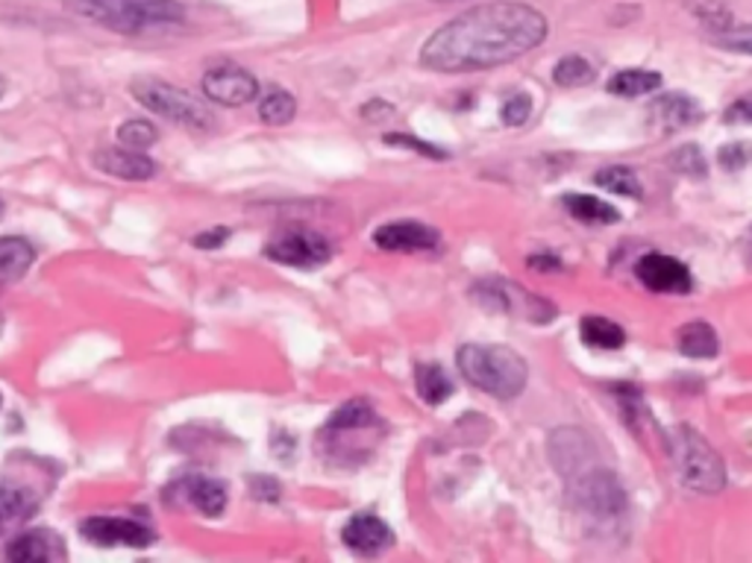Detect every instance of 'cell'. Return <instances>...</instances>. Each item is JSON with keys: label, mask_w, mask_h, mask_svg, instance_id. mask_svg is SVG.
<instances>
[{"label": "cell", "mask_w": 752, "mask_h": 563, "mask_svg": "<svg viewBox=\"0 0 752 563\" xmlns=\"http://www.w3.org/2000/svg\"><path fill=\"white\" fill-rule=\"evenodd\" d=\"M547 39V19L526 3H483L456 15L426 39L421 65L438 74H471L514 62Z\"/></svg>", "instance_id": "1"}, {"label": "cell", "mask_w": 752, "mask_h": 563, "mask_svg": "<svg viewBox=\"0 0 752 563\" xmlns=\"http://www.w3.org/2000/svg\"><path fill=\"white\" fill-rule=\"evenodd\" d=\"M65 10L121 36H142L185 19L180 0H65Z\"/></svg>", "instance_id": "2"}, {"label": "cell", "mask_w": 752, "mask_h": 563, "mask_svg": "<svg viewBox=\"0 0 752 563\" xmlns=\"http://www.w3.org/2000/svg\"><path fill=\"white\" fill-rule=\"evenodd\" d=\"M459 372L494 400H514L530 382V367L521 355L500 344H464L456 355Z\"/></svg>", "instance_id": "3"}, {"label": "cell", "mask_w": 752, "mask_h": 563, "mask_svg": "<svg viewBox=\"0 0 752 563\" xmlns=\"http://www.w3.org/2000/svg\"><path fill=\"white\" fill-rule=\"evenodd\" d=\"M667 452L674 458L679 481L694 493H720L726 487V464L708 440L691 426L667 431Z\"/></svg>", "instance_id": "4"}, {"label": "cell", "mask_w": 752, "mask_h": 563, "mask_svg": "<svg viewBox=\"0 0 752 563\" xmlns=\"http://www.w3.org/2000/svg\"><path fill=\"white\" fill-rule=\"evenodd\" d=\"M130 91L147 112L156 118H165L185 130H209L213 126V112L203 103L201 97L189 95L185 88H177L171 83L156 77H135L130 83Z\"/></svg>", "instance_id": "5"}, {"label": "cell", "mask_w": 752, "mask_h": 563, "mask_svg": "<svg viewBox=\"0 0 752 563\" xmlns=\"http://www.w3.org/2000/svg\"><path fill=\"white\" fill-rule=\"evenodd\" d=\"M265 256L277 265L298 270H312L327 265L332 258V244L320 232L306 230V227H291V230L277 232L265 244Z\"/></svg>", "instance_id": "6"}, {"label": "cell", "mask_w": 752, "mask_h": 563, "mask_svg": "<svg viewBox=\"0 0 752 563\" xmlns=\"http://www.w3.org/2000/svg\"><path fill=\"white\" fill-rule=\"evenodd\" d=\"M573 499L594 516H618L627 511V493L611 469L594 464L570 481Z\"/></svg>", "instance_id": "7"}, {"label": "cell", "mask_w": 752, "mask_h": 563, "mask_svg": "<svg viewBox=\"0 0 752 563\" xmlns=\"http://www.w3.org/2000/svg\"><path fill=\"white\" fill-rule=\"evenodd\" d=\"M201 88L206 100H213L218 106H230V109H239V106L251 103L259 97V79L253 77L251 71L242 65H223L209 68L201 79Z\"/></svg>", "instance_id": "8"}, {"label": "cell", "mask_w": 752, "mask_h": 563, "mask_svg": "<svg viewBox=\"0 0 752 563\" xmlns=\"http://www.w3.org/2000/svg\"><path fill=\"white\" fill-rule=\"evenodd\" d=\"M80 535L86 537L88 543L104 546H126V549H147L154 543L156 535L154 528L130 516H88L80 523Z\"/></svg>", "instance_id": "9"}, {"label": "cell", "mask_w": 752, "mask_h": 563, "mask_svg": "<svg viewBox=\"0 0 752 563\" xmlns=\"http://www.w3.org/2000/svg\"><path fill=\"white\" fill-rule=\"evenodd\" d=\"M168 497H177L180 502H189L192 507H197L203 516H221L227 511V502H230V490L223 481L213 476H203V473H185L168 487Z\"/></svg>", "instance_id": "10"}, {"label": "cell", "mask_w": 752, "mask_h": 563, "mask_svg": "<svg viewBox=\"0 0 752 563\" xmlns=\"http://www.w3.org/2000/svg\"><path fill=\"white\" fill-rule=\"evenodd\" d=\"M635 277L641 279V285L656 294H688L694 287L691 270L679 258L665 253H646L635 265Z\"/></svg>", "instance_id": "11"}, {"label": "cell", "mask_w": 752, "mask_h": 563, "mask_svg": "<svg viewBox=\"0 0 752 563\" xmlns=\"http://www.w3.org/2000/svg\"><path fill=\"white\" fill-rule=\"evenodd\" d=\"M438 230L426 227L421 220H395V223H383L374 232V244L386 253H429L438 247Z\"/></svg>", "instance_id": "12"}, {"label": "cell", "mask_w": 752, "mask_h": 563, "mask_svg": "<svg viewBox=\"0 0 752 563\" xmlns=\"http://www.w3.org/2000/svg\"><path fill=\"white\" fill-rule=\"evenodd\" d=\"M341 540L350 552L362 554V558H376L395 546V531L376 514L362 511V514L350 516L348 525L341 528Z\"/></svg>", "instance_id": "13"}, {"label": "cell", "mask_w": 752, "mask_h": 563, "mask_svg": "<svg viewBox=\"0 0 752 563\" xmlns=\"http://www.w3.org/2000/svg\"><path fill=\"white\" fill-rule=\"evenodd\" d=\"M92 164H95L100 173H109V176H118L124 182H145L150 176H156V162L147 159L145 154L138 150H130V147H100L92 156Z\"/></svg>", "instance_id": "14"}, {"label": "cell", "mask_w": 752, "mask_h": 563, "mask_svg": "<svg viewBox=\"0 0 752 563\" xmlns=\"http://www.w3.org/2000/svg\"><path fill=\"white\" fill-rule=\"evenodd\" d=\"M550 458L561 476L573 481L582 476L585 469L594 467V455H591L589 438L579 429H559L550 438Z\"/></svg>", "instance_id": "15"}, {"label": "cell", "mask_w": 752, "mask_h": 563, "mask_svg": "<svg viewBox=\"0 0 752 563\" xmlns=\"http://www.w3.org/2000/svg\"><path fill=\"white\" fill-rule=\"evenodd\" d=\"M3 558L12 563H41V561H65V543L62 537L48 531V528H36V531H24V535L12 537Z\"/></svg>", "instance_id": "16"}, {"label": "cell", "mask_w": 752, "mask_h": 563, "mask_svg": "<svg viewBox=\"0 0 752 563\" xmlns=\"http://www.w3.org/2000/svg\"><path fill=\"white\" fill-rule=\"evenodd\" d=\"M36 511H39V493L33 487L12 478L0 481V535L21 528Z\"/></svg>", "instance_id": "17"}, {"label": "cell", "mask_w": 752, "mask_h": 563, "mask_svg": "<svg viewBox=\"0 0 752 563\" xmlns=\"http://www.w3.org/2000/svg\"><path fill=\"white\" fill-rule=\"evenodd\" d=\"M650 118L653 124L662 130V133H676L682 126H691L700 118V106H696L694 97L679 95V91H670V95L656 97L650 103Z\"/></svg>", "instance_id": "18"}, {"label": "cell", "mask_w": 752, "mask_h": 563, "mask_svg": "<svg viewBox=\"0 0 752 563\" xmlns=\"http://www.w3.org/2000/svg\"><path fill=\"white\" fill-rule=\"evenodd\" d=\"M376 423H379V417H376V411L371 402L350 400L348 405H341V408L329 417L320 435H324V438H341V435H350V431L371 429V426H376Z\"/></svg>", "instance_id": "19"}, {"label": "cell", "mask_w": 752, "mask_h": 563, "mask_svg": "<svg viewBox=\"0 0 752 563\" xmlns=\"http://www.w3.org/2000/svg\"><path fill=\"white\" fill-rule=\"evenodd\" d=\"M36 261V247L27 238H0V282H19Z\"/></svg>", "instance_id": "20"}, {"label": "cell", "mask_w": 752, "mask_h": 563, "mask_svg": "<svg viewBox=\"0 0 752 563\" xmlns=\"http://www.w3.org/2000/svg\"><path fill=\"white\" fill-rule=\"evenodd\" d=\"M676 346L688 358H714L717 350H720V341H717V332L712 326L703 323V320H694V323H686L679 329Z\"/></svg>", "instance_id": "21"}, {"label": "cell", "mask_w": 752, "mask_h": 563, "mask_svg": "<svg viewBox=\"0 0 752 563\" xmlns=\"http://www.w3.org/2000/svg\"><path fill=\"white\" fill-rule=\"evenodd\" d=\"M415 388H417V396H421L426 405H441V402L453 393L450 376H447L444 367H438V364H417Z\"/></svg>", "instance_id": "22"}, {"label": "cell", "mask_w": 752, "mask_h": 563, "mask_svg": "<svg viewBox=\"0 0 752 563\" xmlns=\"http://www.w3.org/2000/svg\"><path fill=\"white\" fill-rule=\"evenodd\" d=\"M565 209L582 223H618L620 215L611 203L591 197V194H568L565 197Z\"/></svg>", "instance_id": "23"}, {"label": "cell", "mask_w": 752, "mask_h": 563, "mask_svg": "<svg viewBox=\"0 0 752 563\" xmlns=\"http://www.w3.org/2000/svg\"><path fill=\"white\" fill-rule=\"evenodd\" d=\"M298 115V100L291 97V91L280 86H270L265 95L259 97V118L270 126H286Z\"/></svg>", "instance_id": "24"}, {"label": "cell", "mask_w": 752, "mask_h": 563, "mask_svg": "<svg viewBox=\"0 0 752 563\" xmlns=\"http://www.w3.org/2000/svg\"><path fill=\"white\" fill-rule=\"evenodd\" d=\"M579 329H582V344L594 346V350H620L627 344V332L606 317H585Z\"/></svg>", "instance_id": "25"}, {"label": "cell", "mask_w": 752, "mask_h": 563, "mask_svg": "<svg viewBox=\"0 0 752 563\" xmlns=\"http://www.w3.org/2000/svg\"><path fill=\"white\" fill-rule=\"evenodd\" d=\"M658 86H662V77L656 71H646V68H627V71H620V74L608 79V91L618 97L650 95Z\"/></svg>", "instance_id": "26"}, {"label": "cell", "mask_w": 752, "mask_h": 563, "mask_svg": "<svg viewBox=\"0 0 752 563\" xmlns=\"http://www.w3.org/2000/svg\"><path fill=\"white\" fill-rule=\"evenodd\" d=\"M597 185L599 188H606V192H615V194H623V197H641V180L635 176V171L632 168H627V164H608V168H603V171H597Z\"/></svg>", "instance_id": "27"}, {"label": "cell", "mask_w": 752, "mask_h": 563, "mask_svg": "<svg viewBox=\"0 0 752 563\" xmlns=\"http://www.w3.org/2000/svg\"><path fill=\"white\" fill-rule=\"evenodd\" d=\"M597 77V71L591 65L589 59L582 57H565L556 62V71H553V79L559 83L561 88H579L589 86Z\"/></svg>", "instance_id": "28"}, {"label": "cell", "mask_w": 752, "mask_h": 563, "mask_svg": "<svg viewBox=\"0 0 752 563\" xmlns=\"http://www.w3.org/2000/svg\"><path fill=\"white\" fill-rule=\"evenodd\" d=\"M156 138H159L156 126L150 124V121H145V118H138V121H124V124L118 126V142L124 144V147H130V150H138V154H145L147 147H154Z\"/></svg>", "instance_id": "29"}, {"label": "cell", "mask_w": 752, "mask_h": 563, "mask_svg": "<svg viewBox=\"0 0 752 563\" xmlns=\"http://www.w3.org/2000/svg\"><path fill=\"white\" fill-rule=\"evenodd\" d=\"M717 45L726 50H732V53H747V57H752V24H741V27H726L720 29L717 36Z\"/></svg>", "instance_id": "30"}, {"label": "cell", "mask_w": 752, "mask_h": 563, "mask_svg": "<svg viewBox=\"0 0 752 563\" xmlns=\"http://www.w3.org/2000/svg\"><path fill=\"white\" fill-rule=\"evenodd\" d=\"M670 164H674L676 173H686V176H703L705 173V156L700 154V147H694V144L679 147V150L670 156Z\"/></svg>", "instance_id": "31"}, {"label": "cell", "mask_w": 752, "mask_h": 563, "mask_svg": "<svg viewBox=\"0 0 752 563\" xmlns=\"http://www.w3.org/2000/svg\"><path fill=\"white\" fill-rule=\"evenodd\" d=\"M532 115V97L530 95H514L509 97L500 109V118L506 126H521L526 124V118Z\"/></svg>", "instance_id": "32"}, {"label": "cell", "mask_w": 752, "mask_h": 563, "mask_svg": "<svg viewBox=\"0 0 752 563\" xmlns=\"http://www.w3.org/2000/svg\"><path fill=\"white\" fill-rule=\"evenodd\" d=\"M720 164L726 171H741L743 164H750L752 159V147L743 142H732L729 147H720Z\"/></svg>", "instance_id": "33"}, {"label": "cell", "mask_w": 752, "mask_h": 563, "mask_svg": "<svg viewBox=\"0 0 752 563\" xmlns=\"http://www.w3.org/2000/svg\"><path fill=\"white\" fill-rule=\"evenodd\" d=\"M386 144H395V147H409V150H417V154L424 156H433V159H444V150H438V147H433V144L421 142V138H412V135H386Z\"/></svg>", "instance_id": "34"}, {"label": "cell", "mask_w": 752, "mask_h": 563, "mask_svg": "<svg viewBox=\"0 0 752 563\" xmlns=\"http://www.w3.org/2000/svg\"><path fill=\"white\" fill-rule=\"evenodd\" d=\"M251 487H253V497L262 499V502H277L282 493V487L277 478L270 476H253L251 478Z\"/></svg>", "instance_id": "35"}, {"label": "cell", "mask_w": 752, "mask_h": 563, "mask_svg": "<svg viewBox=\"0 0 752 563\" xmlns=\"http://www.w3.org/2000/svg\"><path fill=\"white\" fill-rule=\"evenodd\" d=\"M726 124H752V91L750 95L738 97L729 109L724 112Z\"/></svg>", "instance_id": "36"}, {"label": "cell", "mask_w": 752, "mask_h": 563, "mask_svg": "<svg viewBox=\"0 0 752 563\" xmlns=\"http://www.w3.org/2000/svg\"><path fill=\"white\" fill-rule=\"evenodd\" d=\"M230 241V230H209V232H197L194 235V247H201V249H215V247H223Z\"/></svg>", "instance_id": "37"}, {"label": "cell", "mask_w": 752, "mask_h": 563, "mask_svg": "<svg viewBox=\"0 0 752 563\" xmlns=\"http://www.w3.org/2000/svg\"><path fill=\"white\" fill-rule=\"evenodd\" d=\"M391 112H395V106L383 103V100H374V103L362 106V118H365V121H371V124L383 121V118H388Z\"/></svg>", "instance_id": "38"}, {"label": "cell", "mask_w": 752, "mask_h": 563, "mask_svg": "<svg viewBox=\"0 0 752 563\" xmlns=\"http://www.w3.org/2000/svg\"><path fill=\"white\" fill-rule=\"evenodd\" d=\"M277 435H280L282 443H277V440H274V452H277V455H280L282 461H286L291 455V452H294V446H298V443H294V438H289L286 431H277Z\"/></svg>", "instance_id": "39"}, {"label": "cell", "mask_w": 752, "mask_h": 563, "mask_svg": "<svg viewBox=\"0 0 752 563\" xmlns=\"http://www.w3.org/2000/svg\"><path fill=\"white\" fill-rule=\"evenodd\" d=\"M532 270H559L561 265L556 261V256H530Z\"/></svg>", "instance_id": "40"}, {"label": "cell", "mask_w": 752, "mask_h": 563, "mask_svg": "<svg viewBox=\"0 0 752 563\" xmlns=\"http://www.w3.org/2000/svg\"><path fill=\"white\" fill-rule=\"evenodd\" d=\"M3 95H7V79L0 77V97H3Z\"/></svg>", "instance_id": "41"}, {"label": "cell", "mask_w": 752, "mask_h": 563, "mask_svg": "<svg viewBox=\"0 0 752 563\" xmlns=\"http://www.w3.org/2000/svg\"><path fill=\"white\" fill-rule=\"evenodd\" d=\"M3 211H7V206H3V200H0V218H3Z\"/></svg>", "instance_id": "42"}, {"label": "cell", "mask_w": 752, "mask_h": 563, "mask_svg": "<svg viewBox=\"0 0 752 563\" xmlns=\"http://www.w3.org/2000/svg\"><path fill=\"white\" fill-rule=\"evenodd\" d=\"M0 405H3V393H0Z\"/></svg>", "instance_id": "43"}, {"label": "cell", "mask_w": 752, "mask_h": 563, "mask_svg": "<svg viewBox=\"0 0 752 563\" xmlns=\"http://www.w3.org/2000/svg\"><path fill=\"white\" fill-rule=\"evenodd\" d=\"M438 3H447V0H438Z\"/></svg>", "instance_id": "44"}]
</instances>
